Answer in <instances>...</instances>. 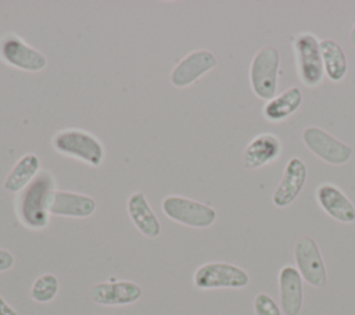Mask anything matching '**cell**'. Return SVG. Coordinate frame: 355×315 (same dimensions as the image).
<instances>
[{"label":"cell","instance_id":"cell-18","mask_svg":"<svg viewBox=\"0 0 355 315\" xmlns=\"http://www.w3.org/2000/svg\"><path fill=\"white\" fill-rule=\"evenodd\" d=\"M40 172V160L35 153L24 154L4 179L3 187L10 193L24 190Z\"/></svg>","mask_w":355,"mask_h":315},{"label":"cell","instance_id":"cell-12","mask_svg":"<svg viewBox=\"0 0 355 315\" xmlns=\"http://www.w3.org/2000/svg\"><path fill=\"white\" fill-rule=\"evenodd\" d=\"M305 180H306L305 162L298 157L290 158L284 167L283 176L272 194L273 204L279 208H284L290 205L302 190Z\"/></svg>","mask_w":355,"mask_h":315},{"label":"cell","instance_id":"cell-11","mask_svg":"<svg viewBox=\"0 0 355 315\" xmlns=\"http://www.w3.org/2000/svg\"><path fill=\"white\" fill-rule=\"evenodd\" d=\"M96 201L87 194L54 189L49 197V212L58 216L89 218L96 211Z\"/></svg>","mask_w":355,"mask_h":315},{"label":"cell","instance_id":"cell-9","mask_svg":"<svg viewBox=\"0 0 355 315\" xmlns=\"http://www.w3.org/2000/svg\"><path fill=\"white\" fill-rule=\"evenodd\" d=\"M302 142L308 150L327 164H345L352 155V147L331 136L318 126H306L302 130Z\"/></svg>","mask_w":355,"mask_h":315},{"label":"cell","instance_id":"cell-22","mask_svg":"<svg viewBox=\"0 0 355 315\" xmlns=\"http://www.w3.org/2000/svg\"><path fill=\"white\" fill-rule=\"evenodd\" d=\"M254 311L257 315H282L276 301L266 293H259L255 296Z\"/></svg>","mask_w":355,"mask_h":315},{"label":"cell","instance_id":"cell-23","mask_svg":"<svg viewBox=\"0 0 355 315\" xmlns=\"http://www.w3.org/2000/svg\"><path fill=\"white\" fill-rule=\"evenodd\" d=\"M15 262V258L14 255L8 251V250H4V248H0V272H4V271H8L12 268Z\"/></svg>","mask_w":355,"mask_h":315},{"label":"cell","instance_id":"cell-24","mask_svg":"<svg viewBox=\"0 0 355 315\" xmlns=\"http://www.w3.org/2000/svg\"><path fill=\"white\" fill-rule=\"evenodd\" d=\"M0 315H18V312L0 296Z\"/></svg>","mask_w":355,"mask_h":315},{"label":"cell","instance_id":"cell-1","mask_svg":"<svg viewBox=\"0 0 355 315\" xmlns=\"http://www.w3.org/2000/svg\"><path fill=\"white\" fill-rule=\"evenodd\" d=\"M55 189V180L50 171H40L37 176L18 193L15 212L19 222L32 230H42L50 219L49 197Z\"/></svg>","mask_w":355,"mask_h":315},{"label":"cell","instance_id":"cell-4","mask_svg":"<svg viewBox=\"0 0 355 315\" xmlns=\"http://www.w3.org/2000/svg\"><path fill=\"white\" fill-rule=\"evenodd\" d=\"M297 74L305 86H318L324 75L320 42L311 32H300L293 37Z\"/></svg>","mask_w":355,"mask_h":315},{"label":"cell","instance_id":"cell-7","mask_svg":"<svg viewBox=\"0 0 355 315\" xmlns=\"http://www.w3.org/2000/svg\"><path fill=\"white\" fill-rule=\"evenodd\" d=\"M0 60L12 68L26 72H39L47 65L46 56L17 33H6L0 37Z\"/></svg>","mask_w":355,"mask_h":315},{"label":"cell","instance_id":"cell-19","mask_svg":"<svg viewBox=\"0 0 355 315\" xmlns=\"http://www.w3.org/2000/svg\"><path fill=\"white\" fill-rule=\"evenodd\" d=\"M301 103L302 93L300 87L293 86L266 101L262 108V114L270 122H280L294 114L300 108Z\"/></svg>","mask_w":355,"mask_h":315},{"label":"cell","instance_id":"cell-17","mask_svg":"<svg viewBox=\"0 0 355 315\" xmlns=\"http://www.w3.org/2000/svg\"><path fill=\"white\" fill-rule=\"evenodd\" d=\"M126 210L133 225L141 235L150 239L159 236L161 223L143 191H135L129 196Z\"/></svg>","mask_w":355,"mask_h":315},{"label":"cell","instance_id":"cell-10","mask_svg":"<svg viewBox=\"0 0 355 315\" xmlns=\"http://www.w3.org/2000/svg\"><path fill=\"white\" fill-rule=\"evenodd\" d=\"M218 64L215 54L209 50H194L184 56L171 71L169 80L175 87H186L197 82Z\"/></svg>","mask_w":355,"mask_h":315},{"label":"cell","instance_id":"cell-8","mask_svg":"<svg viewBox=\"0 0 355 315\" xmlns=\"http://www.w3.org/2000/svg\"><path fill=\"white\" fill-rule=\"evenodd\" d=\"M294 261L301 278L313 287L327 282V271L318 243L311 236H301L294 246Z\"/></svg>","mask_w":355,"mask_h":315},{"label":"cell","instance_id":"cell-16","mask_svg":"<svg viewBox=\"0 0 355 315\" xmlns=\"http://www.w3.org/2000/svg\"><path fill=\"white\" fill-rule=\"evenodd\" d=\"M280 309L284 315H298L302 308V278L297 268L284 265L279 272Z\"/></svg>","mask_w":355,"mask_h":315},{"label":"cell","instance_id":"cell-3","mask_svg":"<svg viewBox=\"0 0 355 315\" xmlns=\"http://www.w3.org/2000/svg\"><path fill=\"white\" fill-rule=\"evenodd\" d=\"M279 67L280 54L276 47L265 46L255 53L250 64V83L255 96L268 101L276 96Z\"/></svg>","mask_w":355,"mask_h":315},{"label":"cell","instance_id":"cell-2","mask_svg":"<svg viewBox=\"0 0 355 315\" xmlns=\"http://www.w3.org/2000/svg\"><path fill=\"white\" fill-rule=\"evenodd\" d=\"M51 146L58 154L92 167H100L105 157V147L101 140L79 128H67L55 132L51 137Z\"/></svg>","mask_w":355,"mask_h":315},{"label":"cell","instance_id":"cell-13","mask_svg":"<svg viewBox=\"0 0 355 315\" xmlns=\"http://www.w3.org/2000/svg\"><path fill=\"white\" fill-rule=\"evenodd\" d=\"M143 294L141 287L130 280L97 283L90 290V298L98 305H128L136 303Z\"/></svg>","mask_w":355,"mask_h":315},{"label":"cell","instance_id":"cell-20","mask_svg":"<svg viewBox=\"0 0 355 315\" xmlns=\"http://www.w3.org/2000/svg\"><path fill=\"white\" fill-rule=\"evenodd\" d=\"M320 54L327 78L333 82L341 80L348 69V61L343 47L333 39H323L320 42Z\"/></svg>","mask_w":355,"mask_h":315},{"label":"cell","instance_id":"cell-5","mask_svg":"<svg viewBox=\"0 0 355 315\" xmlns=\"http://www.w3.org/2000/svg\"><path fill=\"white\" fill-rule=\"evenodd\" d=\"M161 208L169 219L190 228H209L216 221V211L211 205L178 194L164 197Z\"/></svg>","mask_w":355,"mask_h":315},{"label":"cell","instance_id":"cell-21","mask_svg":"<svg viewBox=\"0 0 355 315\" xmlns=\"http://www.w3.org/2000/svg\"><path fill=\"white\" fill-rule=\"evenodd\" d=\"M60 282L58 278L53 273H43L39 278L35 279V282L31 286V297L36 303L46 304L50 303L58 293Z\"/></svg>","mask_w":355,"mask_h":315},{"label":"cell","instance_id":"cell-6","mask_svg":"<svg viewBox=\"0 0 355 315\" xmlns=\"http://www.w3.org/2000/svg\"><path fill=\"white\" fill-rule=\"evenodd\" d=\"M193 283L202 290L241 289L250 283V275L237 265L215 261L200 265L193 275Z\"/></svg>","mask_w":355,"mask_h":315},{"label":"cell","instance_id":"cell-15","mask_svg":"<svg viewBox=\"0 0 355 315\" xmlns=\"http://www.w3.org/2000/svg\"><path fill=\"white\" fill-rule=\"evenodd\" d=\"M316 200L320 208L333 219L351 223L355 221V207L345 193L333 183H320L316 187Z\"/></svg>","mask_w":355,"mask_h":315},{"label":"cell","instance_id":"cell-14","mask_svg":"<svg viewBox=\"0 0 355 315\" xmlns=\"http://www.w3.org/2000/svg\"><path fill=\"white\" fill-rule=\"evenodd\" d=\"M282 142L275 133H259L250 140L243 151V167L257 169L276 161L282 154Z\"/></svg>","mask_w":355,"mask_h":315},{"label":"cell","instance_id":"cell-25","mask_svg":"<svg viewBox=\"0 0 355 315\" xmlns=\"http://www.w3.org/2000/svg\"><path fill=\"white\" fill-rule=\"evenodd\" d=\"M349 43L352 47H355V25L352 26V29L349 32Z\"/></svg>","mask_w":355,"mask_h":315}]
</instances>
